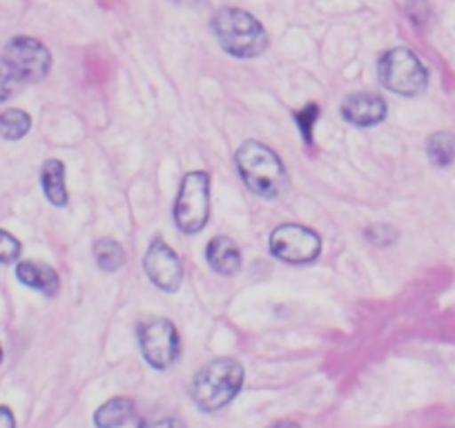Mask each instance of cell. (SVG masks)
Returning <instances> with one entry per match:
<instances>
[{
  "label": "cell",
  "mask_w": 455,
  "mask_h": 428,
  "mask_svg": "<svg viewBox=\"0 0 455 428\" xmlns=\"http://www.w3.org/2000/svg\"><path fill=\"white\" fill-rule=\"evenodd\" d=\"M137 337L143 360L152 369L165 370L179 360L181 344H179V333L170 319L159 317L141 321L137 329Z\"/></svg>",
  "instance_id": "6"
},
{
  "label": "cell",
  "mask_w": 455,
  "mask_h": 428,
  "mask_svg": "<svg viewBox=\"0 0 455 428\" xmlns=\"http://www.w3.org/2000/svg\"><path fill=\"white\" fill-rule=\"evenodd\" d=\"M20 252H23V248H20L19 239L7 230H0V266H10L19 261Z\"/></svg>",
  "instance_id": "19"
},
{
  "label": "cell",
  "mask_w": 455,
  "mask_h": 428,
  "mask_svg": "<svg viewBox=\"0 0 455 428\" xmlns=\"http://www.w3.org/2000/svg\"><path fill=\"white\" fill-rule=\"evenodd\" d=\"M143 268L150 281L164 292H177L183 281V264L177 252L168 246L161 237L150 243L143 259Z\"/></svg>",
  "instance_id": "9"
},
{
  "label": "cell",
  "mask_w": 455,
  "mask_h": 428,
  "mask_svg": "<svg viewBox=\"0 0 455 428\" xmlns=\"http://www.w3.org/2000/svg\"><path fill=\"white\" fill-rule=\"evenodd\" d=\"M139 428H188L181 419L177 417H170V415H159V417H150V419H143L139 424Z\"/></svg>",
  "instance_id": "22"
},
{
  "label": "cell",
  "mask_w": 455,
  "mask_h": 428,
  "mask_svg": "<svg viewBox=\"0 0 455 428\" xmlns=\"http://www.w3.org/2000/svg\"><path fill=\"white\" fill-rule=\"evenodd\" d=\"M0 361H3V346H0Z\"/></svg>",
  "instance_id": "26"
},
{
  "label": "cell",
  "mask_w": 455,
  "mask_h": 428,
  "mask_svg": "<svg viewBox=\"0 0 455 428\" xmlns=\"http://www.w3.org/2000/svg\"><path fill=\"white\" fill-rule=\"evenodd\" d=\"M16 83H19V81H16V76L12 74L10 65L0 59V103H3V100H7L12 94H14Z\"/></svg>",
  "instance_id": "21"
},
{
  "label": "cell",
  "mask_w": 455,
  "mask_h": 428,
  "mask_svg": "<svg viewBox=\"0 0 455 428\" xmlns=\"http://www.w3.org/2000/svg\"><path fill=\"white\" fill-rule=\"evenodd\" d=\"M428 161L437 168H446L455 161V134L451 132H435L427 141Z\"/></svg>",
  "instance_id": "16"
},
{
  "label": "cell",
  "mask_w": 455,
  "mask_h": 428,
  "mask_svg": "<svg viewBox=\"0 0 455 428\" xmlns=\"http://www.w3.org/2000/svg\"><path fill=\"white\" fill-rule=\"evenodd\" d=\"M270 428H301V426L295 422H277V424H273Z\"/></svg>",
  "instance_id": "24"
},
{
  "label": "cell",
  "mask_w": 455,
  "mask_h": 428,
  "mask_svg": "<svg viewBox=\"0 0 455 428\" xmlns=\"http://www.w3.org/2000/svg\"><path fill=\"white\" fill-rule=\"evenodd\" d=\"M172 3H179V5H181V3H195V0H172Z\"/></svg>",
  "instance_id": "25"
},
{
  "label": "cell",
  "mask_w": 455,
  "mask_h": 428,
  "mask_svg": "<svg viewBox=\"0 0 455 428\" xmlns=\"http://www.w3.org/2000/svg\"><path fill=\"white\" fill-rule=\"evenodd\" d=\"M5 60L16 81L38 83L50 74L52 52L32 36H16L7 43Z\"/></svg>",
  "instance_id": "7"
},
{
  "label": "cell",
  "mask_w": 455,
  "mask_h": 428,
  "mask_svg": "<svg viewBox=\"0 0 455 428\" xmlns=\"http://www.w3.org/2000/svg\"><path fill=\"white\" fill-rule=\"evenodd\" d=\"M243 377H246L243 366L233 357H219V360L208 361L192 379V401L204 413L221 410L223 406H228L239 395Z\"/></svg>",
  "instance_id": "1"
},
{
  "label": "cell",
  "mask_w": 455,
  "mask_h": 428,
  "mask_svg": "<svg viewBox=\"0 0 455 428\" xmlns=\"http://www.w3.org/2000/svg\"><path fill=\"white\" fill-rule=\"evenodd\" d=\"M237 170L243 183L261 199H279L288 187V172L277 152L261 141H246L237 150Z\"/></svg>",
  "instance_id": "2"
},
{
  "label": "cell",
  "mask_w": 455,
  "mask_h": 428,
  "mask_svg": "<svg viewBox=\"0 0 455 428\" xmlns=\"http://www.w3.org/2000/svg\"><path fill=\"white\" fill-rule=\"evenodd\" d=\"M0 428H16V417L10 406H0Z\"/></svg>",
  "instance_id": "23"
},
{
  "label": "cell",
  "mask_w": 455,
  "mask_h": 428,
  "mask_svg": "<svg viewBox=\"0 0 455 428\" xmlns=\"http://www.w3.org/2000/svg\"><path fill=\"white\" fill-rule=\"evenodd\" d=\"M210 219V177L208 172H188L174 201V224L183 234H196Z\"/></svg>",
  "instance_id": "5"
},
{
  "label": "cell",
  "mask_w": 455,
  "mask_h": 428,
  "mask_svg": "<svg viewBox=\"0 0 455 428\" xmlns=\"http://www.w3.org/2000/svg\"><path fill=\"white\" fill-rule=\"evenodd\" d=\"M205 259L214 273L226 274V277L242 270V250L230 237H214L205 248Z\"/></svg>",
  "instance_id": "12"
},
{
  "label": "cell",
  "mask_w": 455,
  "mask_h": 428,
  "mask_svg": "<svg viewBox=\"0 0 455 428\" xmlns=\"http://www.w3.org/2000/svg\"><path fill=\"white\" fill-rule=\"evenodd\" d=\"M94 259L105 273H116L125 264V250L116 239H99L94 243Z\"/></svg>",
  "instance_id": "15"
},
{
  "label": "cell",
  "mask_w": 455,
  "mask_h": 428,
  "mask_svg": "<svg viewBox=\"0 0 455 428\" xmlns=\"http://www.w3.org/2000/svg\"><path fill=\"white\" fill-rule=\"evenodd\" d=\"M41 186L47 201L56 208H65L69 203L68 183H65V165L59 159H47L41 172Z\"/></svg>",
  "instance_id": "14"
},
{
  "label": "cell",
  "mask_w": 455,
  "mask_h": 428,
  "mask_svg": "<svg viewBox=\"0 0 455 428\" xmlns=\"http://www.w3.org/2000/svg\"><path fill=\"white\" fill-rule=\"evenodd\" d=\"M319 115H322V110H319L317 103H308L306 107H301L299 112H295L297 130H299V134L304 137L306 146L313 143V130H315V123L319 121Z\"/></svg>",
  "instance_id": "18"
},
{
  "label": "cell",
  "mask_w": 455,
  "mask_h": 428,
  "mask_svg": "<svg viewBox=\"0 0 455 428\" xmlns=\"http://www.w3.org/2000/svg\"><path fill=\"white\" fill-rule=\"evenodd\" d=\"M366 239H369L371 243H375V246L384 248L388 246V243L395 242L397 233L393 228H388V226H373V228L366 230Z\"/></svg>",
  "instance_id": "20"
},
{
  "label": "cell",
  "mask_w": 455,
  "mask_h": 428,
  "mask_svg": "<svg viewBox=\"0 0 455 428\" xmlns=\"http://www.w3.org/2000/svg\"><path fill=\"white\" fill-rule=\"evenodd\" d=\"M212 32L219 45L235 59H257L268 47V34L264 25L248 12L226 7L212 19Z\"/></svg>",
  "instance_id": "3"
},
{
  "label": "cell",
  "mask_w": 455,
  "mask_h": 428,
  "mask_svg": "<svg viewBox=\"0 0 455 428\" xmlns=\"http://www.w3.org/2000/svg\"><path fill=\"white\" fill-rule=\"evenodd\" d=\"M387 100L371 91H357V94L347 96L341 103L344 121L357 125V128H373V125L382 123L387 119Z\"/></svg>",
  "instance_id": "10"
},
{
  "label": "cell",
  "mask_w": 455,
  "mask_h": 428,
  "mask_svg": "<svg viewBox=\"0 0 455 428\" xmlns=\"http://www.w3.org/2000/svg\"><path fill=\"white\" fill-rule=\"evenodd\" d=\"M270 252L286 264H310L322 252V239L315 230L299 224H283L270 234Z\"/></svg>",
  "instance_id": "8"
},
{
  "label": "cell",
  "mask_w": 455,
  "mask_h": 428,
  "mask_svg": "<svg viewBox=\"0 0 455 428\" xmlns=\"http://www.w3.org/2000/svg\"><path fill=\"white\" fill-rule=\"evenodd\" d=\"M32 130V116L23 110L0 112V137L5 141H20Z\"/></svg>",
  "instance_id": "17"
},
{
  "label": "cell",
  "mask_w": 455,
  "mask_h": 428,
  "mask_svg": "<svg viewBox=\"0 0 455 428\" xmlns=\"http://www.w3.org/2000/svg\"><path fill=\"white\" fill-rule=\"evenodd\" d=\"M137 417V406L130 397H112L100 404L94 413L96 428H124Z\"/></svg>",
  "instance_id": "13"
},
{
  "label": "cell",
  "mask_w": 455,
  "mask_h": 428,
  "mask_svg": "<svg viewBox=\"0 0 455 428\" xmlns=\"http://www.w3.org/2000/svg\"><path fill=\"white\" fill-rule=\"evenodd\" d=\"M16 279L23 286L41 292L45 297H54L60 288V279L52 266L41 264V261H20L16 266Z\"/></svg>",
  "instance_id": "11"
},
{
  "label": "cell",
  "mask_w": 455,
  "mask_h": 428,
  "mask_svg": "<svg viewBox=\"0 0 455 428\" xmlns=\"http://www.w3.org/2000/svg\"><path fill=\"white\" fill-rule=\"evenodd\" d=\"M379 83L397 96H419L428 85L422 60L406 47H393L379 59Z\"/></svg>",
  "instance_id": "4"
}]
</instances>
